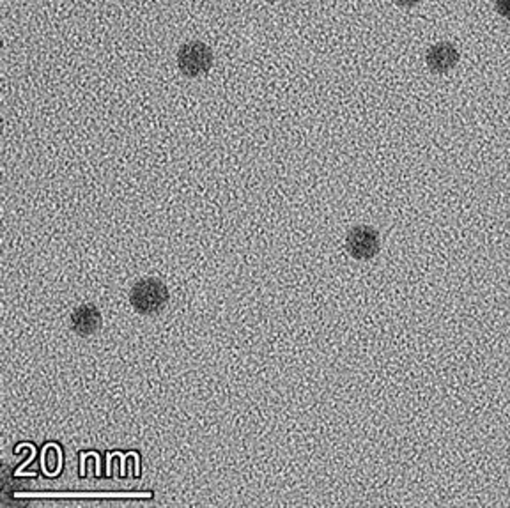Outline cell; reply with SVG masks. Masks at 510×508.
Listing matches in <instances>:
<instances>
[{"label": "cell", "mask_w": 510, "mask_h": 508, "mask_svg": "<svg viewBox=\"0 0 510 508\" xmlns=\"http://www.w3.org/2000/svg\"><path fill=\"white\" fill-rule=\"evenodd\" d=\"M169 298L167 285L153 276L139 280L130 292L132 307L142 316H153L162 312L164 307L169 303Z\"/></svg>", "instance_id": "cell-1"}, {"label": "cell", "mask_w": 510, "mask_h": 508, "mask_svg": "<svg viewBox=\"0 0 510 508\" xmlns=\"http://www.w3.org/2000/svg\"><path fill=\"white\" fill-rule=\"evenodd\" d=\"M213 50L206 43L191 41L179 48L177 66L184 77L195 79L208 73L213 66Z\"/></svg>", "instance_id": "cell-2"}, {"label": "cell", "mask_w": 510, "mask_h": 508, "mask_svg": "<svg viewBox=\"0 0 510 508\" xmlns=\"http://www.w3.org/2000/svg\"><path fill=\"white\" fill-rule=\"evenodd\" d=\"M347 250L354 258L367 260L379 252V236L370 227H356L347 236Z\"/></svg>", "instance_id": "cell-3"}, {"label": "cell", "mask_w": 510, "mask_h": 508, "mask_svg": "<svg viewBox=\"0 0 510 508\" xmlns=\"http://www.w3.org/2000/svg\"><path fill=\"white\" fill-rule=\"evenodd\" d=\"M459 52L452 43H436L429 48L425 55V64L434 73H446L454 70L459 63Z\"/></svg>", "instance_id": "cell-4"}, {"label": "cell", "mask_w": 510, "mask_h": 508, "mask_svg": "<svg viewBox=\"0 0 510 508\" xmlns=\"http://www.w3.org/2000/svg\"><path fill=\"white\" fill-rule=\"evenodd\" d=\"M101 312L96 305L85 303L72 312V328L81 337H89L101 328Z\"/></svg>", "instance_id": "cell-5"}, {"label": "cell", "mask_w": 510, "mask_h": 508, "mask_svg": "<svg viewBox=\"0 0 510 508\" xmlns=\"http://www.w3.org/2000/svg\"><path fill=\"white\" fill-rule=\"evenodd\" d=\"M43 464H45V470L48 475H57L61 471V466H63V455H61V450L54 444L47 446L45 450V455H43Z\"/></svg>", "instance_id": "cell-6"}, {"label": "cell", "mask_w": 510, "mask_h": 508, "mask_svg": "<svg viewBox=\"0 0 510 508\" xmlns=\"http://www.w3.org/2000/svg\"><path fill=\"white\" fill-rule=\"evenodd\" d=\"M495 7H497V13L504 18L510 20V0H497L495 2Z\"/></svg>", "instance_id": "cell-7"}, {"label": "cell", "mask_w": 510, "mask_h": 508, "mask_svg": "<svg viewBox=\"0 0 510 508\" xmlns=\"http://www.w3.org/2000/svg\"><path fill=\"white\" fill-rule=\"evenodd\" d=\"M397 5H401V7H413V5H417L421 0H394Z\"/></svg>", "instance_id": "cell-8"}]
</instances>
